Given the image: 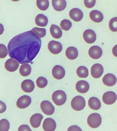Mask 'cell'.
<instances>
[{
  "label": "cell",
  "mask_w": 117,
  "mask_h": 131,
  "mask_svg": "<svg viewBox=\"0 0 117 131\" xmlns=\"http://www.w3.org/2000/svg\"><path fill=\"white\" fill-rule=\"evenodd\" d=\"M19 66V63L14 58H9L6 61L5 64V69L10 72L16 71L18 69Z\"/></svg>",
  "instance_id": "obj_10"
},
{
  "label": "cell",
  "mask_w": 117,
  "mask_h": 131,
  "mask_svg": "<svg viewBox=\"0 0 117 131\" xmlns=\"http://www.w3.org/2000/svg\"><path fill=\"white\" fill-rule=\"evenodd\" d=\"M41 39L31 31L25 32L12 38L8 45L9 56L20 64L31 62L40 52Z\"/></svg>",
  "instance_id": "obj_1"
},
{
  "label": "cell",
  "mask_w": 117,
  "mask_h": 131,
  "mask_svg": "<svg viewBox=\"0 0 117 131\" xmlns=\"http://www.w3.org/2000/svg\"><path fill=\"white\" fill-rule=\"evenodd\" d=\"M86 105L85 99L81 96L74 97L71 102V106L74 110L80 111L84 109Z\"/></svg>",
  "instance_id": "obj_3"
},
{
  "label": "cell",
  "mask_w": 117,
  "mask_h": 131,
  "mask_svg": "<svg viewBox=\"0 0 117 131\" xmlns=\"http://www.w3.org/2000/svg\"><path fill=\"white\" fill-rule=\"evenodd\" d=\"M7 109L6 104L3 101H0V114L3 113Z\"/></svg>",
  "instance_id": "obj_37"
},
{
  "label": "cell",
  "mask_w": 117,
  "mask_h": 131,
  "mask_svg": "<svg viewBox=\"0 0 117 131\" xmlns=\"http://www.w3.org/2000/svg\"><path fill=\"white\" fill-rule=\"evenodd\" d=\"M67 131H82L81 128L77 125L71 126L68 129Z\"/></svg>",
  "instance_id": "obj_38"
},
{
  "label": "cell",
  "mask_w": 117,
  "mask_h": 131,
  "mask_svg": "<svg viewBox=\"0 0 117 131\" xmlns=\"http://www.w3.org/2000/svg\"><path fill=\"white\" fill-rule=\"evenodd\" d=\"M102 81L105 85L112 86L115 84L117 82V78L112 74L108 73L103 78Z\"/></svg>",
  "instance_id": "obj_17"
},
{
  "label": "cell",
  "mask_w": 117,
  "mask_h": 131,
  "mask_svg": "<svg viewBox=\"0 0 117 131\" xmlns=\"http://www.w3.org/2000/svg\"><path fill=\"white\" fill-rule=\"evenodd\" d=\"M37 86L40 88H45L48 84V81L46 78L43 77L38 78L36 81Z\"/></svg>",
  "instance_id": "obj_31"
},
{
  "label": "cell",
  "mask_w": 117,
  "mask_h": 131,
  "mask_svg": "<svg viewBox=\"0 0 117 131\" xmlns=\"http://www.w3.org/2000/svg\"><path fill=\"white\" fill-rule=\"evenodd\" d=\"M48 48L50 53L53 54H57L62 51V45L59 42L54 40L50 41L48 43Z\"/></svg>",
  "instance_id": "obj_5"
},
{
  "label": "cell",
  "mask_w": 117,
  "mask_h": 131,
  "mask_svg": "<svg viewBox=\"0 0 117 131\" xmlns=\"http://www.w3.org/2000/svg\"><path fill=\"white\" fill-rule=\"evenodd\" d=\"M52 73L54 78L57 80H61L63 78L65 75L64 69L61 66H55L52 69Z\"/></svg>",
  "instance_id": "obj_11"
},
{
  "label": "cell",
  "mask_w": 117,
  "mask_h": 131,
  "mask_svg": "<svg viewBox=\"0 0 117 131\" xmlns=\"http://www.w3.org/2000/svg\"><path fill=\"white\" fill-rule=\"evenodd\" d=\"M89 107L93 110H98L101 107V103L99 99L95 97H92L89 98L88 102Z\"/></svg>",
  "instance_id": "obj_25"
},
{
  "label": "cell",
  "mask_w": 117,
  "mask_h": 131,
  "mask_svg": "<svg viewBox=\"0 0 117 131\" xmlns=\"http://www.w3.org/2000/svg\"><path fill=\"white\" fill-rule=\"evenodd\" d=\"M21 89L24 92L27 93L32 92L35 88L34 82L31 80L27 79L24 80L22 83Z\"/></svg>",
  "instance_id": "obj_16"
},
{
  "label": "cell",
  "mask_w": 117,
  "mask_h": 131,
  "mask_svg": "<svg viewBox=\"0 0 117 131\" xmlns=\"http://www.w3.org/2000/svg\"><path fill=\"white\" fill-rule=\"evenodd\" d=\"M52 4L54 10L57 11H63L66 6L65 0H52Z\"/></svg>",
  "instance_id": "obj_21"
},
{
  "label": "cell",
  "mask_w": 117,
  "mask_h": 131,
  "mask_svg": "<svg viewBox=\"0 0 117 131\" xmlns=\"http://www.w3.org/2000/svg\"><path fill=\"white\" fill-rule=\"evenodd\" d=\"M48 19L47 16L44 14H38L35 18V23L38 26L41 27H45L48 23Z\"/></svg>",
  "instance_id": "obj_22"
},
{
  "label": "cell",
  "mask_w": 117,
  "mask_h": 131,
  "mask_svg": "<svg viewBox=\"0 0 117 131\" xmlns=\"http://www.w3.org/2000/svg\"><path fill=\"white\" fill-rule=\"evenodd\" d=\"M8 54V50L7 47L3 44H0V58H5Z\"/></svg>",
  "instance_id": "obj_34"
},
{
  "label": "cell",
  "mask_w": 117,
  "mask_h": 131,
  "mask_svg": "<svg viewBox=\"0 0 117 131\" xmlns=\"http://www.w3.org/2000/svg\"><path fill=\"white\" fill-rule=\"evenodd\" d=\"M4 31V26L2 24L0 23V35H2L3 34Z\"/></svg>",
  "instance_id": "obj_40"
},
{
  "label": "cell",
  "mask_w": 117,
  "mask_h": 131,
  "mask_svg": "<svg viewBox=\"0 0 117 131\" xmlns=\"http://www.w3.org/2000/svg\"><path fill=\"white\" fill-rule=\"evenodd\" d=\"M102 50L101 48L97 46H92L88 51L89 56L94 59H97L100 58L102 55Z\"/></svg>",
  "instance_id": "obj_12"
},
{
  "label": "cell",
  "mask_w": 117,
  "mask_h": 131,
  "mask_svg": "<svg viewBox=\"0 0 117 131\" xmlns=\"http://www.w3.org/2000/svg\"><path fill=\"white\" fill-rule=\"evenodd\" d=\"M11 1H13V2H18V1H20V0H11Z\"/></svg>",
  "instance_id": "obj_41"
},
{
  "label": "cell",
  "mask_w": 117,
  "mask_h": 131,
  "mask_svg": "<svg viewBox=\"0 0 117 131\" xmlns=\"http://www.w3.org/2000/svg\"><path fill=\"white\" fill-rule=\"evenodd\" d=\"M103 71L104 69L102 66L99 63H95L91 68V75L94 78H100L103 73Z\"/></svg>",
  "instance_id": "obj_13"
},
{
  "label": "cell",
  "mask_w": 117,
  "mask_h": 131,
  "mask_svg": "<svg viewBox=\"0 0 117 131\" xmlns=\"http://www.w3.org/2000/svg\"><path fill=\"white\" fill-rule=\"evenodd\" d=\"M32 32L40 38L44 37L46 36V30L44 28L34 27L31 30Z\"/></svg>",
  "instance_id": "obj_29"
},
{
  "label": "cell",
  "mask_w": 117,
  "mask_h": 131,
  "mask_svg": "<svg viewBox=\"0 0 117 131\" xmlns=\"http://www.w3.org/2000/svg\"><path fill=\"white\" fill-rule=\"evenodd\" d=\"M112 51L114 56L115 57H117V45L114 46Z\"/></svg>",
  "instance_id": "obj_39"
},
{
  "label": "cell",
  "mask_w": 117,
  "mask_h": 131,
  "mask_svg": "<svg viewBox=\"0 0 117 131\" xmlns=\"http://www.w3.org/2000/svg\"><path fill=\"white\" fill-rule=\"evenodd\" d=\"M83 37L85 42L88 44L93 43L96 41V34L92 29H88L85 30L83 33Z\"/></svg>",
  "instance_id": "obj_9"
},
{
  "label": "cell",
  "mask_w": 117,
  "mask_h": 131,
  "mask_svg": "<svg viewBox=\"0 0 117 131\" xmlns=\"http://www.w3.org/2000/svg\"><path fill=\"white\" fill-rule=\"evenodd\" d=\"M32 69L30 65L27 63H24L21 66L19 72L23 77H27L31 72Z\"/></svg>",
  "instance_id": "obj_26"
},
{
  "label": "cell",
  "mask_w": 117,
  "mask_h": 131,
  "mask_svg": "<svg viewBox=\"0 0 117 131\" xmlns=\"http://www.w3.org/2000/svg\"><path fill=\"white\" fill-rule=\"evenodd\" d=\"M10 128V123L7 119H3L0 121V131H8Z\"/></svg>",
  "instance_id": "obj_32"
},
{
  "label": "cell",
  "mask_w": 117,
  "mask_h": 131,
  "mask_svg": "<svg viewBox=\"0 0 117 131\" xmlns=\"http://www.w3.org/2000/svg\"><path fill=\"white\" fill-rule=\"evenodd\" d=\"M117 99V95L114 92L108 91L104 94L102 100L105 104L111 105L114 103Z\"/></svg>",
  "instance_id": "obj_7"
},
{
  "label": "cell",
  "mask_w": 117,
  "mask_h": 131,
  "mask_svg": "<svg viewBox=\"0 0 117 131\" xmlns=\"http://www.w3.org/2000/svg\"><path fill=\"white\" fill-rule=\"evenodd\" d=\"M43 118V116L41 114L36 113L33 115L30 119L31 125L34 128L38 127L41 125Z\"/></svg>",
  "instance_id": "obj_18"
},
{
  "label": "cell",
  "mask_w": 117,
  "mask_h": 131,
  "mask_svg": "<svg viewBox=\"0 0 117 131\" xmlns=\"http://www.w3.org/2000/svg\"><path fill=\"white\" fill-rule=\"evenodd\" d=\"M76 73L79 77L85 78L88 77L89 72L88 69L86 67L81 66L77 69Z\"/></svg>",
  "instance_id": "obj_27"
},
{
  "label": "cell",
  "mask_w": 117,
  "mask_h": 131,
  "mask_svg": "<svg viewBox=\"0 0 117 131\" xmlns=\"http://www.w3.org/2000/svg\"><path fill=\"white\" fill-rule=\"evenodd\" d=\"M66 99V94L62 90H57L52 94V101L57 106H61L64 104Z\"/></svg>",
  "instance_id": "obj_2"
},
{
  "label": "cell",
  "mask_w": 117,
  "mask_h": 131,
  "mask_svg": "<svg viewBox=\"0 0 117 131\" xmlns=\"http://www.w3.org/2000/svg\"><path fill=\"white\" fill-rule=\"evenodd\" d=\"M89 17L91 20L96 23L101 22L103 19V15L100 11L93 10L89 13Z\"/></svg>",
  "instance_id": "obj_20"
},
{
  "label": "cell",
  "mask_w": 117,
  "mask_h": 131,
  "mask_svg": "<svg viewBox=\"0 0 117 131\" xmlns=\"http://www.w3.org/2000/svg\"><path fill=\"white\" fill-rule=\"evenodd\" d=\"M41 108L45 114L51 115L54 113L55 108L52 103L47 100H44L41 102Z\"/></svg>",
  "instance_id": "obj_6"
},
{
  "label": "cell",
  "mask_w": 117,
  "mask_h": 131,
  "mask_svg": "<svg viewBox=\"0 0 117 131\" xmlns=\"http://www.w3.org/2000/svg\"><path fill=\"white\" fill-rule=\"evenodd\" d=\"M50 34L54 38H60L62 35V31L60 28L55 25L51 24L50 28Z\"/></svg>",
  "instance_id": "obj_24"
},
{
  "label": "cell",
  "mask_w": 117,
  "mask_h": 131,
  "mask_svg": "<svg viewBox=\"0 0 117 131\" xmlns=\"http://www.w3.org/2000/svg\"><path fill=\"white\" fill-rule=\"evenodd\" d=\"M83 15V13L82 10L77 8H73L69 12L70 17L76 22H79L82 20Z\"/></svg>",
  "instance_id": "obj_14"
},
{
  "label": "cell",
  "mask_w": 117,
  "mask_h": 131,
  "mask_svg": "<svg viewBox=\"0 0 117 131\" xmlns=\"http://www.w3.org/2000/svg\"><path fill=\"white\" fill-rule=\"evenodd\" d=\"M60 26L62 29L67 31L69 30L72 26V23L70 20L64 19L62 20L60 24Z\"/></svg>",
  "instance_id": "obj_30"
},
{
  "label": "cell",
  "mask_w": 117,
  "mask_h": 131,
  "mask_svg": "<svg viewBox=\"0 0 117 131\" xmlns=\"http://www.w3.org/2000/svg\"><path fill=\"white\" fill-rule=\"evenodd\" d=\"M109 27L111 31H117V17H114L110 20L109 22Z\"/></svg>",
  "instance_id": "obj_33"
},
{
  "label": "cell",
  "mask_w": 117,
  "mask_h": 131,
  "mask_svg": "<svg viewBox=\"0 0 117 131\" xmlns=\"http://www.w3.org/2000/svg\"><path fill=\"white\" fill-rule=\"evenodd\" d=\"M31 97L27 95H23L20 97L16 102V106L21 109H24L29 106L31 103Z\"/></svg>",
  "instance_id": "obj_8"
},
{
  "label": "cell",
  "mask_w": 117,
  "mask_h": 131,
  "mask_svg": "<svg viewBox=\"0 0 117 131\" xmlns=\"http://www.w3.org/2000/svg\"><path fill=\"white\" fill-rule=\"evenodd\" d=\"M79 53L76 48L74 47H70L67 49L65 55L67 58L70 60H74L77 57Z\"/></svg>",
  "instance_id": "obj_23"
},
{
  "label": "cell",
  "mask_w": 117,
  "mask_h": 131,
  "mask_svg": "<svg viewBox=\"0 0 117 131\" xmlns=\"http://www.w3.org/2000/svg\"><path fill=\"white\" fill-rule=\"evenodd\" d=\"M18 130L21 131H32L29 126L27 125H23L20 126L18 128Z\"/></svg>",
  "instance_id": "obj_36"
},
{
  "label": "cell",
  "mask_w": 117,
  "mask_h": 131,
  "mask_svg": "<svg viewBox=\"0 0 117 131\" xmlns=\"http://www.w3.org/2000/svg\"><path fill=\"white\" fill-rule=\"evenodd\" d=\"M36 5L40 10L45 11L49 7V1L48 0H37Z\"/></svg>",
  "instance_id": "obj_28"
},
{
  "label": "cell",
  "mask_w": 117,
  "mask_h": 131,
  "mask_svg": "<svg viewBox=\"0 0 117 131\" xmlns=\"http://www.w3.org/2000/svg\"><path fill=\"white\" fill-rule=\"evenodd\" d=\"M76 89L79 93L84 94L87 93L89 90V84L85 81H79L76 84Z\"/></svg>",
  "instance_id": "obj_19"
},
{
  "label": "cell",
  "mask_w": 117,
  "mask_h": 131,
  "mask_svg": "<svg viewBox=\"0 0 117 131\" xmlns=\"http://www.w3.org/2000/svg\"><path fill=\"white\" fill-rule=\"evenodd\" d=\"M43 127L45 131H54L56 128V122L50 118H46L43 122Z\"/></svg>",
  "instance_id": "obj_15"
},
{
  "label": "cell",
  "mask_w": 117,
  "mask_h": 131,
  "mask_svg": "<svg viewBox=\"0 0 117 131\" xmlns=\"http://www.w3.org/2000/svg\"><path fill=\"white\" fill-rule=\"evenodd\" d=\"M96 0H84V5L86 8H91L95 6Z\"/></svg>",
  "instance_id": "obj_35"
},
{
  "label": "cell",
  "mask_w": 117,
  "mask_h": 131,
  "mask_svg": "<svg viewBox=\"0 0 117 131\" xmlns=\"http://www.w3.org/2000/svg\"><path fill=\"white\" fill-rule=\"evenodd\" d=\"M102 118L100 115L97 113H93L88 117L87 122L88 125L93 128H96L100 125Z\"/></svg>",
  "instance_id": "obj_4"
}]
</instances>
